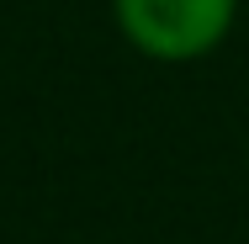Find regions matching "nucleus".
Wrapping results in <instances>:
<instances>
[{
    "instance_id": "obj_1",
    "label": "nucleus",
    "mask_w": 249,
    "mask_h": 244,
    "mask_svg": "<svg viewBox=\"0 0 249 244\" xmlns=\"http://www.w3.org/2000/svg\"><path fill=\"white\" fill-rule=\"evenodd\" d=\"M111 5H117V27L138 53L186 64L228 38L239 0H111Z\"/></svg>"
}]
</instances>
